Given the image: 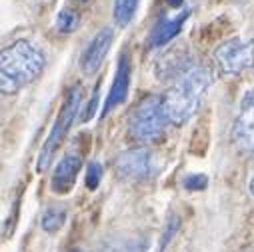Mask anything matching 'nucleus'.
<instances>
[{
  "label": "nucleus",
  "mask_w": 254,
  "mask_h": 252,
  "mask_svg": "<svg viewBox=\"0 0 254 252\" xmlns=\"http://www.w3.org/2000/svg\"><path fill=\"white\" fill-rule=\"evenodd\" d=\"M210 84L212 74L204 66H188L184 72H180L176 82L162 96L168 122L180 126L192 118L198 112Z\"/></svg>",
  "instance_id": "nucleus-1"
},
{
  "label": "nucleus",
  "mask_w": 254,
  "mask_h": 252,
  "mask_svg": "<svg viewBox=\"0 0 254 252\" xmlns=\"http://www.w3.org/2000/svg\"><path fill=\"white\" fill-rule=\"evenodd\" d=\"M44 68V54L28 40H18L0 56V90L14 94L28 86Z\"/></svg>",
  "instance_id": "nucleus-2"
},
{
  "label": "nucleus",
  "mask_w": 254,
  "mask_h": 252,
  "mask_svg": "<svg viewBox=\"0 0 254 252\" xmlns=\"http://www.w3.org/2000/svg\"><path fill=\"white\" fill-rule=\"evenodd\" d=\"M166 112L162 96L150 94L140 100L128 116V132L138 142H156L166 130Z\"/></svg>",
  "instance_id": "nucleus-3"
},
{
  "label": "nucleus",
  "mask_w": 254,
  "mask_h": 252,
  "mask_svg": "<svg viewBox=\"0 0 254 252\" xmlns=\"http://www.w3.org/2000/svg\"><path fill=\"white\" fill-rule=\"evenodd\" d=\"M80 98H82V90L76 84L74 88L68 90L64 102H62V106H60L58 118L54 120L52 128H50V132H48V136H46V140H44V144L40 148L38 162H36V170L38 172H44L50 166V162H52V158L56 154V148L60 146L62 138L66 136V132L70 130V126L74 122V116H76V112L80 108Z\"/></svg>",
  "instance_id": "nucleus-4"
},
{
  "label": "nucleus",
  "mask_w": 254,
  "mask_h": 252,
  "mask_svg": "<svg viewBox=\"0 0 254 252\" xmlns=\"http://www.w3.org/2000/svg\"><path fill=\"white\" fill-rule=\"evenodd\" d=\"M214 62L224 76H238L254 66V40L230 38L214 50Z\"/></svg>",
  "instance_id": "nucleus-5"
},
{
  "label": "nucleus",
  "mask_w": 254,
  "mask_h": 252,
  "mask_svg": "<svg viewBox=\"0 0 254 252\" xmlns=\"http://www.w3.org/2000/svg\"><path fill=\"white\" fill-rule=\"evenodd\" d=\"M232 142L242 154L254 152V88L248 90L240 102L232 126Z\"/></svg>",
  "instance_id": "nucleus-6"
},
{
  "label": "nucleus",
  "mask_w": 254,
  "mask_h": 252,
  "mask_svg": "<svg viewBox=\"0 0 254 252\" xmlns=\"http://www.w3.org/2000/svg\"><path fill=\"white\" fill-rule=\"evenodd\" d=\"M114 168L118 176L126 180H146L152 176L154 166H152V154L146 148H130L118 154Z\"/></svg>",
  "instance_id": "nucleus-7"
},
{
  "label": "nucleus",
  "mask_w": 254,
  "mask_h": 252,
  "mask_svg": "<svg viewBox=\"0 0 254 252\" xmlns=\"http://www.w3.org/2000/svg\"><path fill=\"white\" fill-rule=\"evenodd\" d=\"M112 38H114V32L110 28H102L88 42V46L84 48V52L80 56V70H82V74L90 76V74H94L102 66V62H104V58H106V54L110 50Z\"/></svg>",
  "instance_id": "nucleus-8"
},
{
  "label": "nucleus",
  "mask_w": 254,
  "mask_h": 252,
  "mask_svg": "<svg viewBox=\"0 0 254 252\" xmlns=\"http://www.w3.org/2000/svg\"><path fill=\"white\" fill-rule=\"evenodd\" d=\"M128 88H130V60H128V54H122L118 60V66H116V76L112 80L110 92H108L104 108H102V116H106L114 106H120L126 100Z\"/></svg>",
  "instance_id": "nucleus-9"
},
{
  "label": "nucleus",
  "mask_w": 254,
  "mask_h": 252,
  "mask_svg": "<svg viewBox=\"0 0 254 252\" xmlns=\"http://www.w3.org/2000/svg\"><path fill=\"white\" fill-rule=\"evenodd\" d=\"M82 162L76 154H66L62 158L56 166V172L52 176V188L54 192H60V194H66L72 190V186L76 182V174L80 170Z\"/></svg>",
  "instance_id": "nucleus-10"
},
{
  "label": "nucleus",
  "mask_w": 254,
  "mask_h": 252,
  "mask_svg": "<svg viewBox=\"0 0 254 252\" xmlns=\"http://www.w3.org/2000/svg\"><path fill=\"white\" fill-rule=\"evenodd\" d=\"M190 16V10H182L178 16L174 18H162L150 32V38H148V46L150 48H158V46H164L168 44L172 38H176L184 26V22L188 20Z\"/></svg>",
  "instance_id": "nucleus-11"
},
{
  "label": "nucleus",
  "mask_w": 254,
  "mask_h": 252,
  "mask_svg": "<svg viewBox=\"0 0 254 252\" xmlns=\"http://www.w3.org/2000/svg\"><path fill=\"white\" fill-rule=\"evenodd\" d=\"M138 6V0H114V22L118 26H126Z\"/></svg>",
  "instance_id": "nucleus-12"
},
{
  "label": "nucleus",
  "mask_w": 254,
  "mask_h": 252,
  "mask_svg": "<svg viewBox=\"0 0 254 252\" xmlns=\"http://www.w3.org/2000/svg\"><path fill=\"white\" fill-rule=\"evenodd\" d=\"M64 220H66V212L62 208H50L42 216V228L46 232H56V230H60L62 224H64Z\"/></svg>",
  "instance_id": "nucleus-13"
},
{
  "label": "nucleus",
  "mask_w": 254,
  "mask_h": 252,
  "mask_svg": "<svg viewBox=\"0 0 254 252\" xmlns=\"http://www.w3.org/2000/svg\"><path fill=\"white\" fill-rule=\"evenodd\" d=\"M80 24V16L74 12V10H68L64 8L60 14H58V20H56V26L60 32H74Z\"/></svg>",
  "instance_id": "nucleus-14"
},
{
  "label": "nucleus",
  "mask_w": 254,
  "mask_h": 252,
  "mask_svg": "<svg viewBox=\"0 0 254 252\" xmlns=\"http://www.w3.org/2000/svg\"><path fill=\"white\" fill-rule=\"evenodd\" d=\"M182 184H184L186 190L196 192V190H202V188H206L208 178H206L204 174H188V176L182 180Z\"/></svg>",
  "instance_id": "nucleus-15"
},
{
  "label": "nucleus",
  "mask_w": 254,
  "mask_h": 252,
  "mask_svg": "<svg viewBox=\"0 0 254 252\" xmlns=\"http://www.w3.org/2000/svg\"><path fill=\"white\" fill-rule=\"evenodd\" d=\"M102 178V166L98 162H90L88 164V172H86V186L88 190H96Z\"/></svg>",
  "instance_id": "nucleus-16"
},
{
  "label": "nucleus",
  "mask_w": 254,
  "mask_h": 252,
  "mask_svg": "<svg viewBox=\"0 0 254 252\" xmlns=\"http://www.w3.org/2000/svg\"><path fill=\"white\" fill-rule=\"evenodd\" d=\"M96 104H98V86L94 88V92H92V98H90V104H86V108H84V112H82V116H80V120H82V122H88V120L94 116Z\"/></svg>",
  "instance_id": "nucleus-17"
},
{
  "label": "nucleus",
  "mask_w": 254,
  "mask_h": 252,
  "mask_svg": "<svg viewBox=\"0 0 254 252\" xmlns=\"http://www.w3.org/2000/svg\"><path fill=\"white\" fill-rule=\"evenodd\" d=\"M182 2H184V0H168V6L178 8V6H182Z\"/></svg>",
  "instance_id": "nucleus-18"
},
{
  "label": "nucleus",
  "mask_w": 254,
  "mask_h": 252,
  "mask_svg": "<svg viewBox=\"0 0 254 252\" xmlns=\"http://www.w3.org/2000/svg\"><path fill=\"white\" fill-rule=\"evenodd\" d=\"M250 192L254 194V176H252V180H250Z\"/></svg>",
  "instance_id": "nucleus-19"
},
{
  "label": "nucleus",
  "mask_w": 254,
  "mask_h": 252,
  "mask_svg": "<svg viewBox=\"0 0 254 252\" xmlns=\"http://www.w3.org/2000/svg\"><path fill=\"white\" fill-rule=\"evenodd\" d=\"M230 2H236V4H242V2H246V0H230Z\"/></svg>",
  "instance_id": "nucleus-20"
},
{
  "label": "nucleus",
  "mask_w": 254,
  "mask_h": 252,
  "mask_svg": "<svg viewBox=\"0 0 254 252\" xmlns=\"http://www.w3.org/2000/svg\"><path fill=\"white\" fill-rule=\"evenodd\" d=\"M78 2H88V0H78Z\"/></svg>",
  "instance_id": "nucleus-21"
}]
</instances>
